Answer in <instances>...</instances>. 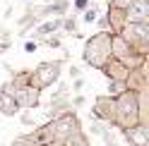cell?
<instances>
[{"label": "cell", "mask_w": 149, "mask_h": 146, "mask_svg": "<svg viewBox=\"0 0 149 146\" xmlns=\"http://www.w3.org/2000/svg\"><path fill=\"white\" fill-rule=\"evenodd\" d=\"M65 146H89V139H87V134L79 129V132H74L72 136L65 139Z\"/></svg>", "instance_id": "15"}, {"label": "cell", "mask_w": 149, "mask_h": 146, "mask_svg": "<svg viewBox=\"0 0 149 146\" xmlns=\"http://www.w3.org/2000/svg\"><path fill=\"white\" fill-rule=\"evenodd\" d=\"M60 26L68 34H77V22H74V19H65V22H60Z\"/></svg>", "instance_id": "18"}, {"label": "cell", "mask_w": 149, "mask_h": 146, "mask_svg": "<svg viewBox=\"0 0 149 146\" xmlns=\"http://www.w3.org/2000/svg\"><path fill=\"white\" fill-rule=\"evenodd\" d=\"M120 36H123L137 53L147 55V48H149V22H125V26L120 29Z\"/></svg>", "instance_id": "6"}, {"label": "cell", "mask_w": 149, "mask_h": 146, "mask_svg": "<svg viewBox=\"0 0 149 146\" xmlns=\"http://www.w3.org/2000/svg\"><path fill=\"white\" fill-rule=\"evenodd\" d=\"M111 58L120 60L130 70H135V67H139V65H144V62H147V55L137 53L120 34H111Z\"/></svg>", "instance_id": "4"}, {"label": "cell", "mask_w": 149, "mask_h": 146, "mask_svg": "<svg viewBox=\"0 0 149 146\" xmlns=\"http://www.w3.org/2000/svg\"><path fill=\"white\" fill-rule=\"evenodd\" d=\"M87 7H89V0H74V10H87Z\"/></svg>", "instance_id": "25"}, {"label": "cell", "mask_w": 149, "mask_h": 146, "mask_svg": "<svg viewBox=\"0 0 149 146\" xmlns=\"http://www.w3.org/2000/svg\"><path fill=\"white\" fill-rule=\"evenodd\" d=\"M34 122H36V120H34L31 113H24V115H22V125H34Z\"/></svg>", "instance_id": "26"}, {"label": "cell", "mask_w": 149, "mask_h": 146, "mask_svg": "<svg viewBox=\"0 0 149 146\" xmlns=\"http://www.w3.org/2000/svg\"><path fill=\"white\" fill-rule=\"evenodd\" d=\"M127 146H149V125H132L127 129H120Z\"/></svg>", "instance_id": "9"}, {"label": "cell", "mask_w": 149, "mask_h": 146, "mask_svg": "<svg viewBox=\"0 0 149 146\" xmlns=\"http://www.w3.org/2000/svg\"><path fill=\"white\" fill-rule=\"evenodd\" d=\"M46 43H48L51 45V48H60V39H58V36H46Z\"/></svg>", "instance_id": "21"}, {"label": "cell", "mask_w": 149, "mask_h": 146, "mask_svg": "<svg viewBox=\"0 0 149 146\" xmlns=\"http://www.w3.org/2000/svg\"><path fill=\"white\" fill-rule=\"evenodd\" d=\"M82 58L89 67L101 70L104 62L111 58V34L106 29H101L99 34H94L91 39L84 43V50H82Z\"/></svg>", "instance_id": "2"}, {"label": "cell", "mask_w": 149, "mask_h": 146, "mask_svg": "<svg viewBox=\"0 0 149 146\" xmlns=\"http://www.w3.org/2000/svg\"><path fill=\"white\" fill-rule=\"evenodd\" d=\"M26 74L29 72H19V74H15L12 81H7L3 89H7L10 94L15 96V101L19 108H26V110H31V108H39V101H41V91L34 89L29 81H26Z\"/></svg>", "instance_id": "3"}, {"label": "cell", "mask_w": 149, "mask_h": 146, "mask_svg": "<svg viewBox=\"0 0 149 146\" xmlns=\"http://www.w3.org/2000/svg\"><path fill=\"white\" fill-rule=\"evenodd\" d=\"M99 26H101V29H108V19H106V17H101V19H99Z\"/></svg>", "instance_id": "27"}, {"label": "cell", "mask_w": 149, "mask_h": 146, "mask_svg": "<svg viewBox=\"0 0 149 146\" xmlns=\"http://www.w3.org/2000/svg\"><path fill=\"white\" fill-rule=\"evenodd\" d=\"M72 89H74V91H82V89H84V79H82V77H74Z\"/></svg>", "instance_id": "24"}, {"label": "cell", "mask_w": 149, "mask_h": 146, "mask_svg": "<svg viewBox=\"0 0 149 146\" xmlns=\"http://www.w3.org/2000/svg\"><path fill=\"white\" fill-rule=\"evenodd\" d=\"M51 129H53V141H65L74 132H79L82 125H79V117L74 115V110H68L51 120Z\"/></svg>", "instance_id": "7"}, {"label": "cell", "mask_w": 149, "mask_h": 146, "mask_svg": "<svg viewBox=\"0 0 149 146\" xmlns=\"http://www.w3.org/2000/svg\"><path fill=\"white\" fill-rule=\"evenodd\" d=\"M48 146H65V141H51Z\"/></svg>", "instance_id": "29"}, {"label": "cell", "mask_w": 149, "mask_h": 146, "mask_svg": "<svg viewBox=\"0 0 149 146\" xmlns=\"http://www.w3.org/2000/svg\"><path fill=\"white\" fill-rule=\"evenodd\" d=\"M70 77H79V67H70Z\"/></svg>", "instance_id": "28"}, {"label": "cell", "mask_w": 149, "mask_h": 146, "mask_svg": "<svg viewBox=\"0 0 149 146\" xmlns=\"http://www.w3.org/2000/svg\"><path fill=\"white\" fill-rule=\"evenodd\" d=\"M127 22H149V3L147 0H132L125 10Z\"/></svg>", "instance_id": "11"}, {"label": "cell", "mask_w": 149, "mask_h": 146, "mask_svg": "<svg viewBox=\"0 0 149 146\" xmlns=\"http://www.w3.org/2000/svg\"><path fill=\"white\" fill-rule=\"evenodd\" d=\"M127 86H125V81H111V84H108V96H118V94H123V91H125Z\"/></svg>", "instance_id": "17"}, {"label": "cell", "mask_w": 149, "mask_h": 146, "mask_svg": "<svg viewBox=\"0 0 149 146\" xmlns=\"http://www.w3.org/2000/svg\"><path fill=\"white\" fill-rule=\"evenodd\" d=\"M70 103H72V108H82V105L87 103V98H84V96H74V98H72Z\"/></svg>", "instance_id": "22"}, {"label": "cell", "mask_w": 149, "mask_h": 146, "mask_svg": "<svg viewBox=\"0 0 149 146\" xmlns=\"http://www.w3.org/2000/svg\"><path fill=\"white\" fill-rule=\"evenodd\" d=\"M60 70H63V62H60V60H53V62H41V65L36 67V70H31L29 74H26V81H29L34 89L43 91V89L53 86L55 81L60 79Z\"/></svg>", "instance_id": "5"}, {"label": "cell", "mask_w": 149, "mask_h": 146, "mask_svg": "<svg viewBox=\"0 0 149 146\" xmlns=\"http://www.w3.org/2000/svg\"><path fill=\"white\" fill-rule=\"evenodd\" d=\"M91 115L96 117V120L101 122H108V125H113L116 122V98L113 96H96V101H94V108H91Z\"/></svg>", "instance_id": "8"}, {"label": "cell", "mask_w": 149, "mask_h": 146, "mask_svg": "<svg viewBox=\"0 0 149 146\" xmlns=\"http://www.w3.org/2000/svg\"><path fill=\"white\" fill-rule=\"evenodd\" d=\"M19 110H22V108L17 105L15 96H12L7 89H0V113H3V115H7V117H15Z\"/></svg>", "instance_id": "12"}, {"label": "cell", "mask_w": 149, "mask_h": 146, "mask_svg": "<svg viewBox=\"0 0 149 146\" xmlns=\"http://www.w3.org/2000/svg\"><path fill=\"white\" fill-rule=\"evenodd\" d=\"M106 19L111 24V34H120V29L125 26V10H118V7H111L108 5V14H106Z\"/></svg>", "instance_id": "13"}, {"label": "cell", "mask_w": 149, "mask_h": 146, "mask_svg": "<svg viewBox=\"0 0 149 146\" xmlns=\"http://www.w3.org/2000/svg\"><path fill=\"white\" fill-rule=\"evenodd\" d=\"M142 122V113H139V98H137V91H130L125 89L123 94L116 96V127L118 129H127L132 125ZM144 125V122H142Z\"/></svg>", "instance_id": "1"}, {"label": "cell", "mask_w": 149, "mask_h": 146, "mask_svg": "<svg viewBox=\"0 0 149 146\" xmlns=\"http://www.w3.org/2000/svg\"><path fill=\"white\" fill-rule=\"evenodd\" d=\"M60 29V19H48V22H43L41 26H36V31H34V36H51V34H55Z\"/></svg>", "instance_id": "14"}, {"label": "cell", "mask_w": 149, "mask_h": 146, "mask_svg": "<svg viewBox=\"0 0 149 146\" xmlns=\"http://www.w3.org/2000/svg\"><path fill=\"white\" fill-rule=\"evenodd\" d=\"M82 12H84V22H87V24H91V22H94L96 17H99L96 7H91V10H82Z\"/></svg>", "instance_id": "19"}, {"label": "cell", "mask_w": 149, "mask_h": 146, "mask_svg": "<svg viewBox=\"0 0 149 146\" xmlns=\"http://www.w3.org/2000/svg\"><path fill=\"white\" fill-rule=\"evenodd\" d=\"M132 0H111V7H118V10H127V5Z\"/></svg>", "instance_id": "20"}, {"label": "cell", "mask_w": 149, "mask_h": 146, "mask_svg": "<svg viewBox=\"0 0 149 146\" xmlns=\"http://www.w3.org/2000/svg\"><path fill=\"white\" fill-rule=\"evenodd\" d=\"M68 7H70V3H68V0H55V3L53 5H48V7H43V14L46 12H53V14H65V12H68Z\"/></svg>", "instance_id": "16"}, {"label": "cell", "mask_w": 149, "mask_h": 146, "mask_svg": "<svg viewBox=\"0 0 149 146\" xmlns=\"http://www.w3.org/2000/svg\"><path fill=\"white\" fill-rule=\"evenodd\" d=\"M101 72H104L111 81H125L127 74H130V67H125L123 62L116 60V58H108V60L104 62V67H101Z\"/></svg>", "instance_id": "10"}, {"label": "cell", "mask_w": 149, "mask_h": 146, "mask_svg": "<svg viewBox=\"0 0 149 146\" xmlns=\"http://www.w3.org/2000/svg\"><path fill=\"white\" fill-rule=\"evenodd\" d=\"M36 48H39V43H36V41H26L24 43V53H36Z\"/></svg>", "instance_id": "23"}]
</instances>
